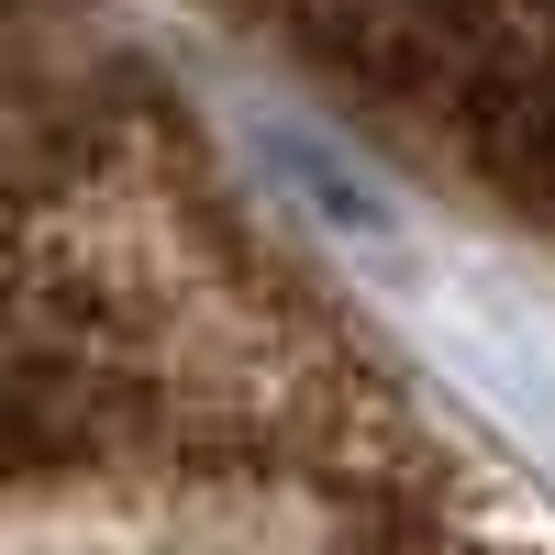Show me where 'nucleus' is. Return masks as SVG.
Returning <instances> with one entry per match:
<instances>
[{
  "label": "nucleus",
  "mask_w": 555,
  "mask_h": 555,
  "mask_svg": "<svg viewBox=\"0 0 555 555\" xmlns=\"http://www.w3.org/2000/svg\"><path fill=\"white\" fill-rule=\"evenodd\" d=\"M23 467H78V555H533L267 322L178 345V289L122 256L89 267L78 334H23Z\"/></svg>",
  "instance_id": "nucleus-1"
}]
</instances>
